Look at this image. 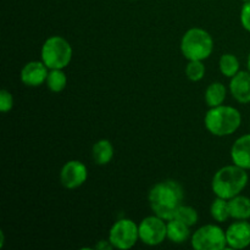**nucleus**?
Here are the masks:
<instances>
[{"instance_id":"nucleus-1","label":"nucleus","mask_w":250,"mask_h":250,"mask_svg":"<svg viewBox=\"0 0 250 250\" xmlns=\"http://www.w3.org/2000/svg\"><path fill=\"white\" fill-rule=\"evenodd\" d=\"M148 200L154 214L167 221L175 217L176 211L182 205L183 188L176 181H163L151 188Z\"/></svg>"},{"instance_id":"nucleus-2","label":"nucleus","mask_w":250,"mask_h":250,"mask_svg":"<svg viewBox=\"0 0 250 250\" xmlns=\"http://www.w3.org/2000/svg\"><path fill=\"white\" fill-rule=\"evenodd\" d=\"M248 181L249 176L246 168L236 164L224 166L214 175L211 182L212 192L216 197L229 200L243 192Z\"/></svg>"},{"instance_id":"nucleus-3","label":"nucleus","mask_w":250,"mask_h":250,"mask_svg":"<svg viewBox=\"0 0 250 250\" xmlns=\"http://www.w3.org/2000/svg\"><path fill=\"white\" fill-rule=\"evenodd\" d=\"M205 127L216 137H226L233 134L242 124V115L238 109L227 105L210 107L205 114Z\"/></svg>"},{"instance_id":"nucleus-4","label":"nucleus","mask_w":250,"mask_h":250,"mask_svg":"<svg viewBox=\"0 0 250 250\" xmlns=\"http://www.w3.org/2000/svg\"><path fill=\"white\" fill-rule=\"evenodd\" d=\"M214 50V39L205 29L194 27L183 34L181 39V51L183 56L190 60H207Z\"/></svg>"},{"instance_id":"nucleus-5","label":"nucleus","mask_w":250,"mask_h":250,"mask_svg":"<svg viewBox=\"0 0 250 250\" xmlns=\"http://www.w3.org/2000/svg\"><path fill=\"white\" fill-rule=\"evenodd\" d=\"M72 46L68 43L67 39L61 36L49 37L44 42L42 46L41 55L42 61L49 67L53 68H65L70 65L72 60Z\"/></svg>"},{"instance_id":"nucleus-6","label":"nucleus","mask_w":250,"mask_h":250,"mask_svg":"<svg viewBox=\"0 0 250 250\" xmlns=\"http://www.w3.org/2000/svg\"><path fill=\"white\" fill-rule=\"evenodd\" d=\"M195 250H222L227 248L226 232L217 225H205L194 232L190 239Z\"/></svg>"},{"instance_id":"nucleus-7","label":"nucleus","mask_w":250,"mask_h":250,"mask_svg":"<svg viewBox=\"0 0 250 250\" xmlns=\"http://www.w3.org/2000/svg\"><path fill=\"white\" fill-rule=\"evenodd\" d=\"M109 241L114 248L127 250L136 246L139 241V227L133 220H117L109 232Z\"/></svg>"},{"instance_id":"nucleus-8","label":"nucleus","mask_w":250,"mask_h":250,"mask_svg":"<svg viewBox=\"0 0 250 250\" xmlns=\"http://www.w3.org/2000/svg\"><path fill=\"white\" fill-rule=\"evenodd\" d=\"M138 227L139 241L146 246H159L167 238V222L155 214L153 216L144 217L139 222Z\"/></svg>"},{"instance_id":"nucleus-9","label":"nucleus","mask_w":250,"mask_h":250,"mask_svg":"<svg viewBox=\"0 0 250 250\" xmlns=\"http://www.w3.org/2000/svg\"><path fill=\"white\" fill-rule=\"evenodd\" d=\"M88 178V168L82 161L70 160L60 171V182L66 189H76L84 185Z\"/></svg>"},{"instance_id":"nucleus-10","label":"nucleus","mask_w":250,"mask_h":250,"mask_svg":"<svg viewBox=\"0 0 250 250\" xmlns=\"http://www.w3.org/2000/svg\"><path fill=\"white\" fill-rule=\"evenodd\" d=\"M225 232L229 248L246 249L250 246V224L247 220H237Z\"/></svg>"},{"instance_id":"nucleus-11","label":"nucleus","mask_w":250,"mask_h":250,"mask_svg":"<svg viewBox=\"0 0 250 250\" xmlns=\"http://www.w3.org/2000/svg\"><path fill=\"white\" fill-rule=\"evenodd\" d=\"M49 67L43 61H29L22 67L20 77L27 87H39L46 82Z\"/></svg>"},{"instance_id":"nucleus-12","label":"nucleus","mask_w":250,"mask_h":250,"mask_svg":"<svg viewBox=\"0 0 250 250\" xmlns=\"http://www.w3.org/2000/svg\"><path fill=\"white\" fill-rule=\"evenodd\" d=\"M229 92L232 97L241 104L250 103V72L249 71H239L237 75L231 78L229 82Z\"/></svg>"},{"instance_id":"nucleus-13","label":"nucleus","mask_w":250,"mask_h":250,"mask_svg":"<svg viewBox=\"0 0 250 250\" xmlns=\"http://www.w3.org/2000/svg\"><path fill=\"white\" fill-rule=\"evenodd\" d=\"M231 159L233 164L250 170V134L239 137L231 148Z\"/></svg>"},{"instance_id":"nucleus-14","label":"nucleus","mask_w":250,"mask_h":250,"mask_svg":"<svg viewBox=\"0 0 250 250\" xmlns=\"http://www.w3.org/2000/svg\"><path fill=\"white\" fill-rule=\"evenodd\" d=\"M93 160L97 165H107L114 158V146L107 139H99L92 148Z\"/></svg>"},{"instance_id":"nucleus-15","label":"nucleus","mask_w":250,"mask_h":250,"mask_svg":"<svg viewBox=\"0 0 250 250\" xmlns=\"http://www.w3.org/2000/svg\"><path fill=\"white\" fill-rule=\"evenodd\" d=\"M190 227L177 219L167 220V238L172 243H185L190 236Z\"/></svg>"},{"instance_id":"nucleus-16","label":"nucleus","mask_w":250,"mask_h":250,"mask_svg":"<svg viewBox=\"0 0 250 250\" xmlns=\"http://www.w3.org/2000/svg\"><path fill=\"white\" fill-rule=\"evenodd\" d=\"M231 219L249 220L250 219V198L246 195H236L229 200Z\"/></svg>"},{"instance_id":"nucleus-17","label":"nucleus","mask_w":250,"mask_h":250,"mask_svg":"<svg viewBox=\"0 0 250 250\" xmlns=\"http://www.w3.org/2000/svg\"><path fill=\"white\" fill-rule=\"evenodd\" d=\"M227 89L225 84L221 82H214L211 84L208 85L207 90H205V102L210 107L219 106V105L224 104L225 99H226Z\"/></svg>"},{"instance_id":"nucleus-18","label":"nucleus","mask_w":250,"mask_h":250,"mask_svg":"<svg viewBox=\"0 0 250 250\" xmlns=\"http://www.w3.org/2000/svg\"><path fill=\"white\" fill-rule=\"evenodd\" d=\"M46 87L53 93H60L67 85V76L63 72L62 68H53L49 71L46 77Z\"/></svg>"},{"instance_id":"nucleus-19","label":"nucleus","mask_w":250,"mask_h":250,"mask_svg":"<svg viewBox=\"0 0 250 250\" xmlns=\"http://www.w3.org/2000/svg\"><path fill=\"white\" fill-rule=\"evenodd\" d=\"M210 214H211L212 219H214L215 221L220 222V224L231 219L229 200L217 197L216 199L212 202L211 207H210Z\"/></svg>"},{"instance_id":"nucleus-20","label":"nucleus","mask_w":250,"mask_h":250,"mask_svg":"<svg viewBox=\"0 0 250 250\" xmlns=\"http://www.w3.org/2000/svg\"><path fill=\"white\" fill-rule=\"evenodd\" d=\"M219 67L225 77L232 78L234 75H237V73L239 72L238 58H237L236 55H233V54H224V55L220 58Z\"/></svg>"},{"instance_id":"nucleus-21","label":"nucleus","mask_w":250,"mask_h":250,"mask_svg":"<svg viewBox=\"0 0 250 250\" xmlns=\"http://www.w3.org/2000/svg\"><path fill=\"white\" fill-rule=\"evenodd\" d=\"M186 76L192 82H198L205 76V65L202 60H190L186 66Z\"/></svg>"},{"instance_id":"nucleus-22","label":"nucleus","mask_w":250,"mask_h":250,"mask_svg":"<svg viewBox=\"0 0 250 250\" xmlns=\"http://www.w3.org/2000/svg\"><path fill=\"white\" fill-rule=\"evenodd\" d=\"M173 219H177L180 221L185 222L189 227L194 226L198 222V212L194 208L188 207V205H181L176 211V215Z\"/></svg>"},{"instance_id":"nucleus-23","label":"nucleus","mask_w":250,"mask_h":250,"mask_svg":"<svg viewBox=\"0 0 250 250\" xmlns=\"http://www.w3.org/2000/svg\"><path fill=\"white\" fill-rule=\"evenodd\" d=\"M14 107V97L6 89L0 90V111L2 114L10 111Z\"/></svg>"},{"instance_id":"nucleus-24","label":"nucleus","mask_w":250,"mask_h":250,"mask_svg":"<svg viewBox=\"0 0 250 250\" xmlns=\"http://www.w3.org/2000/svg\"><path fill=\"white\" fill-rule=\"evenodd\" d=\"M241 23L246 31L250 33V1L244 2L241 10Z\"/></svg>"},{"instance_id":"nucleus-25","label":"nucleus","mask_w":250,"mask_h":250,"mask_svg":"<svg viewBox=\"0 0 250 250\" xmlns=\"http://www.w3.org/2000/svg\"><path fill=\"white\" fill-rule=\"evenodd\" d=\"M95 248L99 249V250L100 249H102V250H111V249H114V246H112L111 242H110L109 238H107V241H104V239H103V241H100L99 243L95 246Z\"/></svg>"},{"instance_id":"nucleus-26","label":"nucleus","mask_w":250,"mask_h":250,"mask_svg":"<svg viewBox=\"0 0 250 250\" xmlns=\"http://www.w3.org/2000/svg\"><path fill=\"white\" fill-rule=\"evenodd\" d=\"M4 242H5L4 231H0V248H2V247H4Z\"/></svg>"},{"instance_id":"nucleus-27","label":"nucleus","mask_w":250,"mask_h":250,"mask_svg":"<svg viewBox=\"0 0 250 250\" xmlns=\"http://www.w3.org/2000/svg\"><path fill=\"white\" fill-rule=\"evenodd\" d=\"M247 65H248V71L250 72V53L248 55V61H247Z\"/></svg>"},{"instance_id":"nucleus-28","label":"nucleus","mask_w":250,"mask_h":250,"mask_svg":"<svg viewBox=\"0 0 250 250\" xmlns=\"http://www.w3.org/2000/svg\"><path fill=\"white\" fill-rule=\"evenodd\" d=\"M243 1H244V2H247V1H250V0H243Z\"/></svg>"},{"instance_id":"nucleus-29","label":"nucleus","mask_w":250,"mask_h":250,"mask_svg":"<svg viewBox=\"0 0 250 250\" xmlns=\"http://www.w3.org/2000/svg\"><path fill=\"white\" fill-rule=\"evenodd\" d=\"M133 1H136V0H133Z\"/></svg>"}]
</instances>
